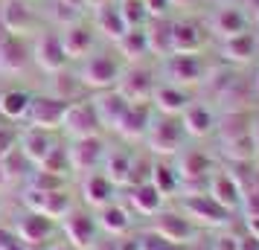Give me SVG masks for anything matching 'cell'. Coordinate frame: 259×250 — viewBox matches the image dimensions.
Masks as SVG:
<instances>
[{"label": "cell", "mask_w": 259, "mask_h": 250, "mask_svg": "<svg viewBox=\"0 0 259 250\" xmlns=\"http://www.w3.org/2000/svg\"><path fill=\"white\" fill-rule=\"evenodd\" d=\"M50 250H76V247H73V244H67V241H56Z\"/></svg>", "instance_id": "obj_49"}, {"label": "cell", "mask_w": 259, "mask_h": 250, "mask_svg": "<svg viewBox=\"0 0 259 250\" xmlns=\"http://www.w3.org/2000/svg\"><path fill=\"white\" fill-rule=\"evenodd\" d=\"M212 250H239V236H219Z\"/></svg>", "instance_id": "obj_46"}, {"label": "cell", "mask_w": 259, "mask_h": 250, "mask_svg": "<svg viewBox=\"0 0 259 250\" xmlns=\"http://www.w3.org/2000/svg\"><path fill=\"white\" fill-rule=\"evenodd\" d=\"M222 56L230 64H247L256 56V35L253 32H239V35L222 41Z\"/></svg>", "instance_id": "obj_29"}, {"label": "cell", "mask_w": 259, "mask_h": 250, "mask_svg": "<svg viewBox=\"0 0 259 250\" xmlns=\"http://www.w3.org/2000/svg\"><path fill=\"white\" fill-rule=\"evenodd\" d=\"M152 117H154V108L149 105V102H131V105L125 108V114L119 117V122H117V128H114V131H117L122 140L137 143V140L146 137Z\"/></svg>", "instance_id": "obj_18"}, {"label": "cell", "mask_w": 259, "mask_h": 250, "mask_svg": "<svg viewBox=\"0 0 259 250\" xmlns=\"http://www.w3.org/2000/svg\"><path fill=\"white\" fill-rule=\"evenodd\" d=\"M178 178H181V186L184 183H192V186H204L207 189V180L212 178V157L204 155V152H187V155H181V163H178Z\"/></svg>", "instance_id": "obj_19"}, {"label": "cell", "mask_w": 259, "mask_h": 250, "mask_svg": "<svg viewBox=\"0 0 259 250\" xmlns=\"http://www.w3.org/2000/svg\"><path fill=\"white\" fill-rule=\"evenodd\" d=\"M0 250H26V244L12 230H0Z\"/></svg>", "instance_id": "obj_45"}, {"label": "cell", "mask_w": 259, "mask_h": 250, "mask_svg": "<svg viewBox=\"0 0 259 250\" xmlns=\"http://www.w3.org/2000/svg\"><path fill=\"white\" fill-rule=\"evenodd\" d=\"M0 172H3V178L6 180H21V178H29L32 163L26 160V155L21 152V148H12L9 155L0 160Z\"/></svg>", "instance_id": "obj_37"}, {"label": "cell", "mask_w": 259, "mask_h": 250, "mask_svg": "<svg viewBox=\"0 0 259 250\" xmlns=\"http://www.w3.org/2000/svg\"><path fill=\"white\" fill-rule=\"evenodd\" d=\"M61 128H64V134H67L70 140L99 134L102 125H99V117H96L91 99H76V102H70L67 111H64V119H61Z\"/></svg>", "instance_id": "obj_10"}, {"label": "cell", "mask_w": 259, "mask_h": 250, "mask_svg": "<svg viewBox=\"0 0 259 250\" xmlns=\"http://www.w3.org/2000/svg\"><path fill=\"white\" fill-rule=\"evenodd\" d=\"M152 233L160 236L166 244H181V247H184V244H189L192 236H195V224L181 213H157L154 215Z\"/></svg>", "instance_id": "obj_17"}, {"label": "cell", "mask_w": 259, "mask_h": 250, "mask_svg": "<svg viewBox=\"0 0 259 250\" xmlns=\"http://www.w3.org/2000/svg\"><path fill=\"white\" fill-rule=\"evenodd\" d=\"M117 186L105 178V172H88L82 175V201L91 210H102L108 204H114Z\"/></svg>", "instance_id": "obj_21"}, {"label": "cell", "mask_w": 259, "mask_h": 250, "mask_svg": "<svg viewBox=\"0 0 259 250\" xmlns=\"http://www.w3.org/2000/svg\"><path fill=\"white\" fill-rule=\"evenodd\" d=\"M67 105L70 102H61V99H53V96H32L29 111H26L29 128H44V131L61 128V119H64Z\"/></svg>", "instance_id": "obj_15"}, {"label": "cell", "mask_w": 259, "mask_h": 250, "mask_svg": "<svg viewBox=\"0 0 259 250\" xmlns=\"http://www.w3.org/2000/svg\"><path fill=\"white\" fill-rule=\"evenodd\" d=\"M149 38V53L152 56H169V35H172V21L166 18H149V24L143 26Z\"/></svg>", "instance_id": "obj_34"}, {"label": "cell", "mask_w": 259, "mask_h": 250, "mask_svg": "<svg viewBox=\"0 0 259 250\" xmlns=\"http://www.w3.org/2000/svg\"><path fill=\"white\" fill-rule=\"evenodd\" d=\"M24 201H26L29 210H38V213H44L47 218H53V221H61V218H67V215L76 210V204H73V192L67 189V186L53 189V192L26 189Z\"/></svg>", "instance_id": "obj_8"}, {"label": "cell", "mask_w": 259, "mask_h": 250, "mask_svg": "<svg viewBox=\"0 0 259 250\" xmlns=\"http://www.w3.org/2000/svg\"><path fill=\"white\" fill-rule=\"evenodd\" d=\"M154 73L143 64H128L122 67L119 73V82H117V93L125 99V102H149L154 90Z\"/></svg>", "instance_id": "obj_9"}, {"label": "cell", "mask_w": 259, "mask_h": 250, "mask_svg": "<svg viewBox=\"0 0 259 250\" xmlns=\"http://www.w3.org/2000/svg\"><path fill=\"white\" fill-rule=\"evenodd\" d=\"M163 250H187V247H181V244H166Z\"/></svg>", "instance_id": "obj_52"}, {"label": "cell", "mask_w": 259, "mask_h": 250, "mask_svg": "<svg viewBox=\"0 0 259 250\" xmlns=\"http://www.w3.org/2000/svg\"><path fill=\"white\" fill-rule=\"evenodd\" d=\"M149 183H152L163 198H169V195H175V192L181 189L178 169L172 166V163H166V160H154L152 163V178H149Z\"/></svg>", "instance_id": "obj_35"}, {"label": "cell", "mask_w": 259, "mask_h": 250, "mask_svg": "<svg viewBox=\"0 0 259 250\" xmlns=\"http://www.w3.org/2000/svg\"><path fill=\"white\" fill-rule=\"evenodd\" d=\"M61 186H67V178L44 172V169L29 172V178H26V189H35V192H53V189H61Z\"/></svg>", "instance_id": "obj_41"}, {"label": "cell", "mask_w": 259, "mask_h": 250, "mask_svg": "<svg viewBox=\"0 0 259 250\" xmlns=\"http://www.w3.org/2000/svg\"><path fill=\"white\" fill-rule=\"evenodd\" d=\"M0 26L9 35H32L38 32V15L26 0H0Z\"/></svg>", "instance_id": "obj_11"}, {"label": "cell", "mask_w": 259, "mask_h": 250, "mask_svg": "<svg viewBox=\"0 0 259 250\" xmlns=\"http://www.w3.org/2000/svg\"><path fill=\"white\" fill-rule=\"evenodd\" d=\"M35 169H44V172H53V175L67 178V175H70V157H67V145L56 143V145H53V152H50V155L41 160V166H35Z\"/></svg>", "instance_id": "obj_39"}, {"label": "cell", "mask_w": 259, "mask_h": 250, "mask_svg": "<svg viewBox=\"0 0 259 250\" xmlns=\"http://www.w3.org/2000/svg\"><path fill=\"white\" fill-rule=\"evenodd\" d=\"M215 131L222 134V143H227V140H236L242 134H250L253 125H250V117L247 114H230L222 125H215Z\"/></svg>", "instance_id": "obj_38"}, {"label": "cell", "mask_w": 259, "mask_h": 250, "mask_svg": "<svg viewBox=\"0 0 259 250\" xmlns=\"http://www.w3.org/2000/svg\"><path fill=\"white\" fill-rule=\"evenodd\" d=\"M59 35H61V44H64V53H67L70 61H82L96 49V29H94V24H84L82 18L67 24Z\"/></svg>", "instance_id": "obj_13"}, {"label": "cell", "mask_w": 259, "mask_h": 250, "mask_svg": "<svg viewBox=\"0 0 259 250\" xmlns=\"http://www.w3.org/2000/svg\"><path fill=\"white\" fill-rule=\"evenodd\" d=\"M253 140H256V152H259V122L253 125Z\"/></svg>", "instance_id": "obj_51"}, {"label": "cell", "mask_w": 259, "mask_h": 250, "mask_svg": "<svg viewBox=\"0 0 259 250\" xmlns=\"http://www.w3.org/2000/svg\"><path fill=\"white\" fill-rule=\"evenodd\" d=\"M187 140V134L181 128V119L178 117H163V114H154L149 122V131H146V145L149 152L157 157H175L181 152V145Z\"/></svg>", "instance_id": "obj_2"}, {"label": "cell", "mask_w": 259, "mask_h": 250, "mask_svg": "<svg viewBox=\"0 0 259 250\" xmlns=\"http://www.w3.org/2000/svg\"><path fill=\"white\" fill-rule=\"evenodd\" d=\"M102 172L114 186H128V172H131V152L128 148H114L102 160Z\"/></svg>", "instance_id": "obj_31"}, {"label": "cell", "mask_w": 259, "mask_h": 250, "mask_svg": "<svg viewBox=\"0 0 259 250\" xmlns=\"http://www.w3.org/2000/svg\"><path fill=\"white\" fill-rule=\"evenodd\" d=\"M152 157H146L143 152H131V172H128V186H140L149 183L152 178Z\"/></svg>", "instance_id": "obj_42"}, {"label": "cell", "mask_w": 259, "mask_h": 250, "mask_svg": "<svg viewBox=\"0 0 259 250\" xmlns=\"http://www.w3.org/2000/svg\"><path fill=\"white\" fill-rule=\"evenodd\" d=\"M181 128H184V134L187 137H195V140H204V137H210L212 131H215V117H212V111L204 102H192V105L181 114Z\"/></svg>", "instance_id": "obj_23"}, {"label": "cell", "mask_w": 259, "mask_h": 250, "mask_svg": "<svg viewBox=\"0 0 259 250\" xmlns=\"http://www.w3.org/2000/svg\"><path fill=\"white\" fill-rule=\"evenodd\" d=\"M239 250H259V238L247 233L245 238H239Z\"/></svg>", "instance_id": "obj_47"}, {"label": "cell", "mask_w": 259, "mask_h": 250, "mask_svg": "<svg viewBox=\"0 0 259 250\" xmlns=\"http://www.w3.org/2000/svg\"><path fill=\"white\" fill-rule=\"evenodd\" d=\"M29 102H32V96L26 93V90H21V87H6V90H0V117L6 119V122L26 119Z\"/></svg>", "instance_id": "obj_30"}, {"label": "cell", "mask_w": 259, "mask_h": 250, "mask_svg": "<svg viewBox=\"0 0 259 250\" xmlns=\"http://www.w3.org/2000/svg\"><path fill=\"white\" fill-rule=\"evenodd\" d=\"M79 79H82L84 90H111L117 87L119 73H122V59H117V53H108V49H99V53H91L88 59H82V67H79Z\"/></svg>", "instance_id": "obj_1"}, {"label": "cell", "mask_w": 259, "mask_h": 250, "mask_svg": "<svg viewBox=\"0 0 259 250\" xmlns=\"http://www.w3.org/2000/svg\"><path fill=\"white\" fill-rule=\"evenodd\" d=\"M0 125H6V119H3V117H0Z\"/></svg>", "instance_id": "obj_54"}, {"label": "cell", "mask_w": 259, "mask_h": 250, "mask_svg": "<svg viewBox=\"0 0 259 250\" xmlns=\"http://www.w3.org/2000/svg\"><path fill=\"white\" fill-rule=\"evenodd\" d=\"M88 3V9H94V6H99V3H108V0H84Z\"/></svg>", "instance_id": "obj_50"}, {"label": "cell", "mask_w": 259, "mask_h": 250, "mask_svg": "<svg viewBox=\"0 0 259 250\" xmlns=\"http://www.w3.org/2000/svg\"><path fill=\"white\" fill-rule=\"evenodd\" d=\"M117 49H119V59H125L128 64H140L149 53V38H146V29H128L125 35L117 41Z\"/></svg>", "instance_id": "obj_33"}, {"label": "cell", "mask_w": 259, "mask_h": 250, "mask_svg": "<svg viewBox=\"0 0 259 250\" xmlns=\"http://www.w3.org/2000/svg\"><path fill=\"white\" fill-rule=\"evenodd\" d=\"M172 6H184V3H189V0H169Z\"/></svg>", "instance_id": "obj_53"}, {"label": "cell", "mask_w": 259, "mask_h": 250, "mask_svg": "<svg viewBox=\"0 0 259 250\" xmlns=\"http://www.w3.org/2000/svg\"><path fill=\"white\" fill-rule=\"evenodd\" d=\"M91 105H94L96 117H99V125L114 131L117 122H119V117L125 114V108H128L131 102H125V99L117 93V87H111V90H99V93L91 99Z\"/></svg>", "instance_id": "obj_24"}, {"label": "cell", "mask_w": 259, "mask_h": 250, "mask_svg": "<svg viewBox=\"0 0 259 250\" xmlns=\"http://www.w3.org/2000/svg\"><path fill=\"white\" fill-rule=\"evenodd\" d=\"M105 155H108V143L102 140V134H94V137H79V140H70V145H67L70 172H76V175L96 172V169L102 166Z\"/></svg>", "instance_id": "obj_4"}, {"label": "cell", "mask_w": 259, "mask_h": 250, "mask_svg": "<svg viewBox=\"0 0 259 250\" xmlns=\"http://www.w3.org/2000/svg\"><path fill=\"white\" fill-rule=\"evenodd\" d=\"M32 64V47L26 38L9 35L0 26V76H21Z\"/></svg>", "instance_id": "obj_7"}, {"label": "cell", "mask_w": 259, "mask_h": 250, "mask_svg": "<svg viewBox=\"0 0 259 250\" xmlns=\"http://www.w3.org/2000/svg\"><path fill=\"white\" fill-rule=\"evenodd\" d=\"M53 145H56V137L44 128H26L24 134H18V148L26 155L32 166H41V160L53 152Z\"/></svg>", "instance_id": "obj_25"}, {"label": "cell", "mask_w": 259, "mask_h": 250, "mask_svg": "<svg viewBox=\"0 0 259 250\" xmlns=\"http://www.w3.org/2000/svg\"><path fill=\"white\" fill-rule=\"evenodd\" d=\"M29 47H32V61H35L47 76L50 73L64 70V67L70 64L67 53H64V44H61V35L56 29H38L35 41H32Z\"/></svg>", "instance_id": "obj_3"}, {"label": "cell", "mask_w": 259, "mask_h": 250, "mask_svg": "<svg viewBox=\"0 0 259 250\" xmlns=\"http://www.w3.org/2000/svg\"><path fill=\"white\" fill-rule=\"evenodd\" d=\"M12 148H18V134L12 125H0V160L9 155Z\"/></svg>", "instance_id": "obj_43"}, {"label": "cell", "mask_w": 259, "mask_h": 250, "mask_svg": "<svg viewBox=\"0 0 259 250\" xmlns=\"http://www.w3.org/2000/svg\"><path fill=\"white\" fill-rule=\"evenodd\" d=\"M181 210L192 224L201 227H227L230 224V210H224L212 201L207 192H192L181 201Z\"/></svg>", "instance_id": "obj_6"}, {"label": "cell", "mask_w": 259, "mask_h": 250, "mask_svg": "<svg viewBox=\"0 0 259 250\" xmlns=\"http://www.w3.org/2000/svg\"><path fill=\"white\" fill-rule=\"evenodd\" d=\"M94 29H96V32H102L105 38H111L114 44L128 32V26H125L122 15H119V6H114L111 0L94 6Z\"/></svg>", "instance_id": "obj_27"}, {"label": "cell", "mask_w": 259, "mask_h": 250, "mask_svg": "<svg viewBox=\"0 0 259 250\" xmlns=\"http://www.w3.org/2000/svg\"><path fill=\"white\" fill-rule=\"evenodd\" d=\"M210 32L212 35H219L222 41L239 35V32H247L245 12H242L239 6H222V9H215L212 18H210Z\"/></svg>", "instance_id": "obj_26"}, {"label": "cell", "mask_w": 259, "mask_h": 250, "mask_svg": "<svg viewBox=\"0 0 259 250\" xmlns=\"http://www.w3.org/2000/svg\"><path fill=\"white\" fill-rule=\"evenodd\" d=\"M247 233L259 238V218H247Z\"/></svg>", "instance_id": "obj_48"}, {"label": "cell", "mask_w": 259, "mask_h": 250, "mask_svg": "<svg viewBox=\"0 0 259 250\" xmlns=\"http://www.w3.org/2000/svg\"><path fill=\"white\" fill-rule=\"evenodd\" d=\"M96 224L102 227L105 233H111V236H122L125 230H128V213H125V207H119L117 201L108 204V207H102V210H96Z\"/></svg>", "instance_id": "obj_36"}, {"label": "cell", "mask_w": 259, "mask_h": 250, "mask_svg": "<svg viewBox=\"0 0 259 250\" xmlns=\"http://www.w3.org/2000/svg\"><path fill=\"white\" fill-rule=\"evenodd\" d=\"M143 6H146L149 18H166L169 9H172V3H169V0H143Z\"/></svg>", "instance_id": "obj_44"}, {"label": "cell", "mask_w": 259, "mask_h": 250, "mask_svg": "<svg viewBox=\"0 0 259 250\" xmlns=\"http://www.w3.org/2000/svg\"><path fill=\"white\" fill-rule=\"evenodd\" d=\"M12 233L24 241L26 247H38V244H47L50 236L56 233V221L47 218L44 213H38V210H26V213L15 221Z\"/></svg>", "instance_id": "obj_14"}, {"label": "cell", "mask_w": 259, "mask_h": 250, "mask_svg": "<svg viewBox=\"0 0 259 250\" xmlns=\"http://www.w3.org/2000/svg\"><path fill=\"white\" fill-rule=\"evenodd\" d=\"M84 84L79 79V73L73 70H59V73H50V96L53 99H61V102H76V99H84Z\"/></svg>", "instance_id": "obj_28"}, {"label": "cell", "mask_w": 259, "mask_h": 250, "mask_svg": "<svg viewBox=\"0 0 259 250\" xmlns=\"http://www.w3.org/2000/svg\"><path fill=\"white\" fill-rule=\"evenodd\" d=\"M192 102L195 99L189 93V87H178V84H169V82L154 84L152 99H149V105L154 108V114H163V117H181Z\"/></svg>", "instance_id": "obj_16"}, {"label": "cell", "mask_w": 259, "mask_h": 250, "mask_svg": "<svg viewBox=\"0 0 259 250\" xmlns=\"http://www.w3.org/2000/svg\"><path fill=\"white\" fill-rule=\"evenodd\" d=\"M256 90H259V76H256Z\"/></svg>", "instance_id": "obj_55"}, {"label": "cell", "mask_w": 259, "mask_h": 250, "mask_svg": "<svg viewBox=\"0 0 259 250\" xmlns=\"http://www.w3.org/2000/svg\"><path fill=\"white\" fill-rule=\"evenodd\" d=\"M204 61L198 53H169L163 56V82L178 84V87H189L204 79Z\"/></svg>", "instance_id": "obj_5"}, {"label": "cell", "mask_w": 259, "mask_h": 250, "mask_svg": "<svg viewBox=\"0 0 259 250\" xmlns=\"http://www.w3.org/2000/svg\"><path fill=\"white\" fill-rule=\"evenodd\" d=\"M163 195L154 189L152 183H140V186H131V207L146 218H154L157 213H163Z\"/></svg>", "instance_id": "obj_32"}, {"label": "cell", "mask_w": 259, "mask_h": 250, "mask_svg": "<svg viewBox=\"0 0 259 250\" xmlns=\"http://www.w3.org/2000/svg\"><path fill=\"white\" fill-rule=\"evenodd\" d=\"M207 195L219 207L230 210V213H233L236 207H242V186L236 183V178L230 172H222V169H215L212 178L207 180Z\"/></svg>", "instance_id": "obj_20"}, {"label": "cell", "mask_w": 259, "mask_h": 250, "mask_svg": "<svg viewBox=\"0 0 259 250\" xmlns=\"http://www.w3.org/2000/svg\"><path fill=\"white\" fill-rule=\"evenodd\" d=\"M61 230L67 236V244H73L76 250H91L96 244V215L88 210H73L67 218H61Z\"/></svg>", "instance_id": "obj_12"}, {"label": "cell", "mask_w": 259, "mask_h": 250, "mask_svg": "<svg viewBox=\"0 0 259 250\" xmlns=\"http://www.w3.org/2000/svg\"><path fill=\"white\" fill-rule=\"evenodd\" d=\"M207 44L204 29L195 21H172V35H169V53H201Z\"/></svg>", "instance_id": "obj_22"}, {"label": "cell", "mask_w": 259, "mask_h": 250, "mask_svg": "<svg viewBox=\"0 0 259 250\" xmlns=\"http://www.w3.org/2000/svg\"><path fill=\"white\" fill-rule=\"evenodd\" d=\"M119 15L128 29H143L149 24V12H146L143 0H119Z\"/></svg>", "instance_id": "obj_40"}]
</instances>
